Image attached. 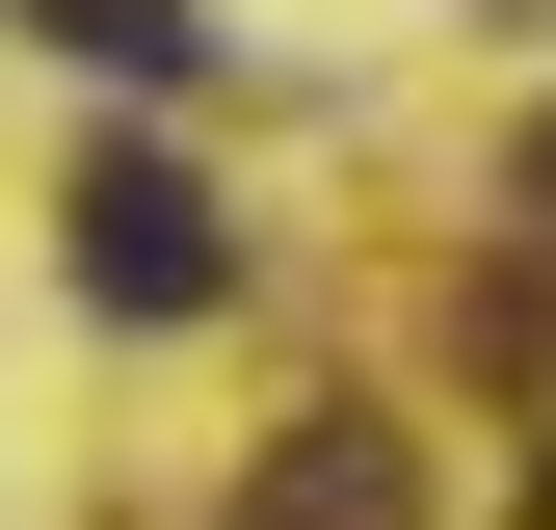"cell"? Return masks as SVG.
<instances>
[{
    "label": "cell",
    "mask_w": 556,
    "mask_h": 530,
    "mask_svg": "<svg viewBox=\"0 0 556 530\" xmlns=\"http://www.w3.org/2000/svg\"><path fill=\"white\" fill-rule=\"evenodd\" d=\"M265 530H397V451H371V425H318L292 478H265Z\"/></svg>",
    "instance_id": "obj_2"
},
{
    "label": "cell",
    "mask_w": 556,
    "mask_h": 530,
    "mask_svg": "<svg viewBox=\"0 0 556 530\" xmlns=\"http://www.w3.org/2000/svg\"><path fill=\"white\" fill-rule=\"evenodd\" d=\"M80 292H106V318H213V292H239L213 186H186L160 132H106V160H80Z\"/></svg>",
    "instance_id": "obj_1"
},
{
    "label": "cell",
    "mask_w": 556,
    "mask_h": 530,
    "mask_svg": "<svg viewBox=\"0 0 556 530\" xmlns=\"http://www.w3.org/2000/svg\"><path fill=\"white\" fill-rule=\"evenodd\" d=\"M530 530H556V504H530Z\"/></svg>",
    "instance_id": "obj_4"
},
{
    "label": "cell",
    "mask_w": 556,
    "mask_h": 530,
    "mask_svg": "<svg viewBox=\"0 0 556 530\" xmlns=\"http://www.w3.org/2000/svg\"><path fill=\"white\" fill-rule=\"evenodd\" d=\"M27 27H53V53H106V80H186V53H213L186 0H27Z\"/></svg>",
    "instance_id": "obj_3"
}]
</instances>
